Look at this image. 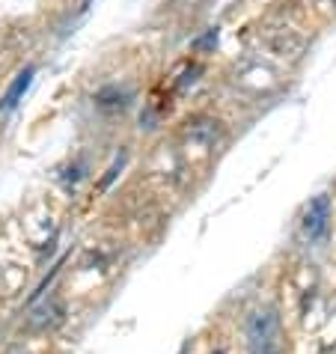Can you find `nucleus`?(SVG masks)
<instances>
[{"label":"nucleus","instance_id":"nucleus-2","mask_svg":"<svg viewBox=\"0 0 336 354\" xmlns=\"http://www.w3.org/2000/svg\"><path fill=\"white\" fill-rule=\"evenodd\" d=\"M330 218H333V209H330V196L328 194H319L315 200H310L304 212V235L306 241L312 244H324L330 239Z\"/></svg>","mask_w":336,"mask_h":354},{"label":"nucleus","instance_id":"nucleus-3","mask_svg":"<svg viewBox=\"0 0 336 354\" xmlns=\"http://www.w3.org/2000/svg\"><path fill=\"white\" fill-rule=\"evenodd\" d=\"M33 75H36V68L33 66H24L21 72L12 77V84H9L6 93L0 95V113H9V111H15V107L21 104L24 93L30 90V84H33Z\"/></svg>","mask_w":336,"mask_h":354},{"label":"nucleus","instance_id":"nucleus-6","mask_svg":"<svg viewBox=\"0 0 336 354\" xmlns=\"http://www.w3.org/2000/svg\"><path fill=\"white\" fill-rule=\"evenodd\" d=\"M209 45H217V27H212L209 33H205L203 39H196L194 48H209Z\"/></svg>","mask_w":336,"mask_h":354},{"label":"nucleus","instance_id":"nucleus-4","mask_svg":"<svg viewBox=\"0 0 336 354\" xmlns=\"http://www.w3.org/2000/svg\"><path fill=\"white\" fill-rule=\"evenodd\" d=\"M63 316H66L63 301L48 298L42 307H36V310H33V316H30V330H39V333L54 330L57 324H63Z\"/></svg>","mask_w":336,"mask_h":354},{"label":"nucleus","instance_id":"nucleus-5","mask_svg":"<svg viewBox=\"0 0 336 354\" xmlns=\"http://www.w3.org/2000/svg\"><path fill=\"white\" fill-rule=\"evenodd\" d=\"M125 161H128V155L122 152V155H120V158H116V161L111 164V170H107V176H104V179H102V188H104V191H107V188H111V185L116 182V176H120V173H122V167H125Z\"/></svg>","mask_w":336,"mask_h":354},{"label":"nucleus","instance_id":"nucleus-8","mask_svg":"<svg viewBox=\"0 0 336 354\" xmlns=\"http://www.w3.org/2000/svg\"><path fill=\"white\" fill-rule=\"evenodd\" d=\"M179 354H187V351H179Z\"/></svg>","mask_w":336,"mask_h":354},{"label":"nucleus","instance_id":"nucleus-1","mask_svg":"<svg viewBox=\"0 0 336 354\" xmlns=\"http://www.w3.org/2000/svg\"><path fill=\"white\" fill-rule=\"evenodd\" d=\"M247 354H286L283 322L274 307L253 310L247 316Z\"/></svg>","mask_w":336,"mask_h":354},{"label":"nucleus","instance_id":"nucleus-7","mask_svg":"<svg viewBox=\"0 0 336 354\" xmlns=\"http://www.w3.org/2000/svg\"><path fill=\"white\" fill-rule=\"evenodd\" d=\"M212 354H230V351H226V348H223V346H217V348H214V351H212Z\"/></svg>","mask_w":336,"mask_h":354}]
</instances>
